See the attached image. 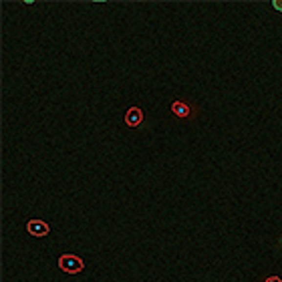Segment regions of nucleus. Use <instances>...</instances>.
Returning a JSON list of instances; mask_svg holds the SVG:
<instances>
[{"label":"nucleus","instance_id":"f257e3e1","mask_svg":"<svg viewBox=\"0 0 282 282\" xmlns=\"http://www.w3.org/2000/svg\"><path fill=\"white\" fill-rule=\"evenodd\" d=\"M59 266L69 272V274H75V272H81L83 270V260L77 258V256H71V254H65L59 258Z\"/></svg>","mask_w":282,"mask_h":282},{"label":"nucleus","instance_id":"7ed1b4c3","mask_svg":"<svg viewBox=\"0 0 282 282\" xmlns=\"http://www.w3.org/2000/svg\"><path fill=\"white\" fill-rule=\"evenodd\" d=\"M141 119H143V113H141V109L133 107V109H129V111H127V117H125V121H127V125H129V127H137V125H141Z\"/></svg>","mask_w":282,"mask_h":282},{"label":"nucleus","instance_id":"423d86ee","mask_svg":"<svg viewBox=\"0 0 282 282\" xmlns=\"http://www.w3.org/2000/svg\"><path fill=\"white\" fill-rule=\"evenodd\" d=\"M266 282H280V278H278V276H272V278H268Z\"/></svg>","mask_w":282,"mask_h":282},{"label":"nucleus","instance_id":"39448f33","mask_svg":"<svg viewBox=\"0 0 282 282\" xmlns=\"http://www.w3.org/2000/svg\"><path fill=\"white\" fill-rule=\"evenodd\" d=\"M272 6H274L276 10H280V12H282V0H274V2H272Z\"/></svg>","mask_w":282,"mask_h":282},{"label":"nucleus","instance_id":"20e7f679","mask_svg":"<svg viewBox=\"0 0 282 282\" xmlns=\"http://www.w3.org/2000/svg\"><path fill=\"white\" fill-rule=\"evenodd\" d=\"M172 111L177 115V117H188V115H190V107L184 105L181 101H175V103L172 105Z\"/></svg>","mask_w":282,"mask_h":282},{"label":"nucleus","instance_id":"f03ea898","mask_svg":"<svg viewBox=\"0 0 282 282\" xmlns=\"http://www.w3.org/2000/svg\"><path fill=\"white\" fill-rule=\"evenodd\" d=\"M26 230H28V234H32V236H46L48 234V224L46 222H41V220H30L28 224H26Z\"/></svg>","mask_w":282,"mask_h":282}]
</instances>
